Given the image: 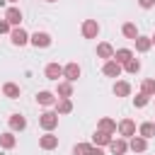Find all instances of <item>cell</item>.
<instances>
[{"instance_id": "6da1fadb", "label": "cell", "mask_w": 155, "mask_h": 155, "mask_svg": "<svg viewBox=\"0 0 155 155\" xmlns=\"http://www.w3.org/2000/svg\"><path fill=\"white\" fill-rule=\"evenodd\" d=\"M39 124H41V128L53 131V128L58 126V114H56V111H44V114L39 116Z\"/></svg>"}, {"instance_id": "7a4b0ae2", "label": "cell", "mask_w": 155, "mask_h": 155, "mask_svg": "<svg viewBox=\"0 0 155 155\" xmlns=\"http://www.w3.org/2000/svg\"><path fill=\"white\" fill-rule=\"evenodd\" d=\"M121 70H124V65H121V63H116L114 58H109V61L104 63V68H102V73H104L107 78H119V75H121Z\"/></svg>"}, {"instance_id": "3957f363", "label": "cell", "mask_w": 155, "mask_h": 155, "mask_svg": "<svg viewBox=\"0 0 155 155\" xmlns=\"http://www.w3.org/2000/svg\"><path fill=\"white\" fill-rule=\"evenodd\" d=\"M97 34H99L97 19H85V22H82V36H85V39H94Z\"/></svg>"}, {"instance_id": "277c9868", "label": "cell", "mask_w": 155, "mask_h": 155, "mask_svg": "<svg viewBox=\"0 0 155 155\" xmlns=\"http://www.w3.org/2000/svg\"><path fill=\"white\" fill-rule=\"evenodd\" d=\"M10 39H12L15 46H24V44H29V34H27L22 27H15V29L10 31Z\"/></svg>"}, {"instance_id": "5b68a950", "label": "cell", "mask_w": 155, "mask_h": 155, "mask_svg": "<svg viewBox=\"0 0 155 155\" xmlns=\"http://www.w3.org/2000/svg\"><path fill=\"white\" fill-rule=\"evenodd\" d=\"M29 41H31L36 48H46V46H51V36H48L46 31H36V34H31Z\"/></svg>"}, {"instance_id": "8992f818", "label": "cell", "mask_w": 155, "mask_h": 155, "mask_svg": "<svg viewBox=\"0 0 155 155\" xmlns=\"http://www.w3.org/2000/svg\"><path fill=\"white\" fill-rule=\"evenodd\" d=\"M119 133H121L124 138L136 136V121H133V119H124V121L119 124Z\"/></svg>"}, {"instance_id": "52a82bcc", "label": "cell", "mask_w": 155, "mask_h": 155, "mask_svg": "<svg viewBox=\"0 0 155 155\" xmlns=\"http://www.w3.org/2000/svg\"><path fill=\"white\" fill-rule=\"evenodd\" d=\"M5 19H7L12 27H19V22H22V10H19V7H7V10H5Z\"/></svg>"}, {"instance_id": "ba28073f", "label": "cell", "mask_w": 155, "mask_h": 155, "mask_svg": "<svg viewBox=\"0 0 155 155\" xmlns=\"http://www.w3.org/2000/svg\"><path fill=\"white\" fill-rule=\"evenodd\" d=\"M63 78H65L68 82H75V80L80 78V65H78V63H68V65L63 68Z\"/></svg>"}, {"instance_id": "9c48e42d", "label": "cell", "mask_w": 155, "mask_h": 155, "mask_svg": "<svg viewBox=\"0 0 155 155\" xmlns=\"http://www.w3.org/2000/svg\"><path fill=\"white\" fill-rule=\"evenodd\" d=\"M109 150H111L114 155H124V153L128 150V143H126L124 138H111V140H109Z\"/></svg>"}, {"instance_id": "30bf717a", "label": "cell", "mask_w": 155, "mask_h": 155, "mask_svg": "<svg viewBox=\"0 0 155 155\" xmlns=\"http://www.w3.org/2000/svg\"><path fill=\"white\" fill-rule=\"evenodd\" d=\"M70 111H73L70 97H58L56 99V114H70Z\"/></svg>"}, {"instance_id": "8fae6325", "label": "cell", "mask_w": 155, "mask_h": 155, "mask_svg": "<svg viewBox=\"0 0 155 155\" xmlns=\"http://www.w3.org/2000/svg\"><path fill=\"white\" fill-rule=\"evenodd\" d=\"M39 145H41L44 150H53V148L58 145V136H53V133H46V136H41V138H39Z\"/></svg>"}, {"instance_id": "7c38bea8", "label": "cell", "mask_w": 155, "mask_h": 155, "mask_svg": "<svg viewBox=\"0 0 155 155\" xmlns=\"http://www.w3.org/2000/svg\"><path fill=\"white\" fill-rule=\"evenodd\" d=\"M128 148H131L133 153H143V150L148 148V140H145L143 136H131V143H128Z\"/></svg>"}, {"instance_id": "4fadbf2b", "label": "cell", "mask_w": 155, "mask_h": 155, "mask_svg": "<svg viewBox=\"0 0 155 155\" xmlns=\"http://www.w3.org/2000/svg\"><path fill=\"white\" fill-rule=\"evenodd\" d=\"M10 128H12V131H24V128H27V119H24L22 114H12V116H10Z\"/></svg>"}, {"instance_id": "5bb4252c", "label": "cell", "mask_w": 155, "mask_h": 155, "mask_svg": "<svg viewBox=\"0 0 155 155\" xmlns=\"http://www.w3.org/2000/svg\"><path fill=\"white\" fill-rule=\"evenodd\" d=\"M133 41H136V51H138V53H145V51H148V48L153 46L150 36H140V34H138V36H136Z\"/></svg>"}, {"instance_id": "9a60e30c", "label": "cell", "mask_w": 155, "mask_h": 155, "mask_svg": "<svg viewBox=\"0 0 155 155\" xmlns=\"http://www.w3.org/2000/svg\"><path fill=\"white\" fill-rule=\"evenodd\" d=\"M46 78H48V80H58V78H63V68H61L58 63H48V65H46Z\"/></svg>"}, {"instance_id": "2e32d148", "label": "cell", "mask_w": 155, "mask_h": 155, "mask_svg": "<svg viewBox=\"0 0 155 155\" xmlns=\"http://www.w3.org/2000/svg\"><path fill=\"white\" fill-rule=\"evenodd\" d=\"M36 102H39L41 107H51V104H56V94L44 90V92H39V94H36Z\"/></svg>"}, {"instance_id": "e0dca14e", "label": "cell", "mask_w": 155, "mask_h": 155, "mask_svg": "<svg viewBox=\"0 0 155 155\" xmlns=\"http://www.w3.org/2000/svg\"><path fill=\"white\" fill-rule=\"evenodd\" d=\"M97 128L104 131V133H116V121L109 119V116H104V119H99V126Z\"/></svg>"}, {"instance_id": "ac0fdd59", "label": "cell", "mask_w": 155, "mask_h": 155, "mask_svg": "<svg viewBox=\"0 0 155 155\" xmlns=\"http://www.w3.org/2000/svg\"><path fill=\"white\" fill-rule=\"evenodd\" d=\"M109 140H111V133H104V131H94V136H92V143L94 145H109Z\"/></svg>"}, {"instance_id": "d6986e66", "label": "cell", "mask_w": 155, "mask_h": 155, "mask_svg": "<svg viewBox=\"0 0 155 155\" xmlns=\"http://www.w3.org/2000/svg\"><path fill=\"white\" fill-rule=\"evenodd\" d=\"M97 56H99V58H107V61L114 58V48H111V44H107V41L99 44V46H97Z\"/></svg>"}, {"instance_id": "ffe728a7", "label": "cell", "mask_w": 155, "mask_h": 155, "mask_svg": "<svg viewBox=\"0 0 155 155\" xmlns=\"http://www.w3.org/2000/svg\"><path fill=\"white\" fill-rule=\"evenodd\" d=\"M133 58V51H128V48H119V51H114V61L116 63H126V61H131Z\"/></svg>"}, {"instance_id": "44dd1931", "label": "cell", "mask_w": 155, "mask_h": 155, "mask_svg": "<svg viewBox=\"0 0 155 155\" xmlns=\"http://www.w3.org/2000/svg\"><path fill=\"white\" fill-rule=\"evenodd\" d=\"M138 133H140L145 140H148V138H153V136H155V124H153V121H145V124H140Z\"/></svg>"}, {"instance_id": "7402d4cb", "label": "cell", "mask_w": 155, "mask_h": 155, "mask_svg": "<svg viewBox=\"0 0 155 155\" xmlns=\"http://www.w3.org/2000/svg\"><path fill=\"white\" fill-rule=\"evenodd\" d=\"M2 94H5V97H10V99H17V97H19V87H17L15 82H5Z\"/></svg>"}, {"instance_id": "603a6c76", "label": "cell", "mask_w": 155, "mask_h": 155, "mask_svg": "<svg viewBox=\"0 0 155 155\" xmlns=\"http://www.w3.org/2000/svg\"><path fill=\"white\" fill-rule=\"evenodd\" d=\"M114 94H116V97H128V94H131V85L124 82V80L116 82V85H114Z\"/></svg>"}, {"instance_id": "cb8c5ba5", "label": "cell", "mask_w": 155, "mask_h": 155, "mask_svg": "<svg viewBox=\"0 0 155 155\" xmlns=\"http://www.w3.org/2000/svg\"><path fill=\"white\" fill-rule=\"evenodd\" d=\"M56 94H58V97H70V94H73V82H68V80H65V82H58Z\"/></svg>"}, {"instance_id": "d4e9b609", "label": "cell", "mask_w": 155, "mask_h": 155, "mask_svg": "<svg viewBox=\"0 0 155 155\" xmlns=\"http://www.w3.org/2000/svg\"><path fill=\"white\" fill-rule=\"evenodd\" d=\"M15 143H17V138H15L12 133H0V145H2L5 150H10V148H15Z\"/></svg>"}, {"instance_id": "484cf974", "label": "cell", "mask_w": 155, "mask_h": 155, "mask_svg": "<svg viewBox=\"0 0 155 155\" xmlns=\"http://www.w3.org/2000/svg\"><path fill=\"white\" fill-rule=\"evenodd\" d=\"M140 92H143V94H148V97H155V80H153V78L143 80V85H140Z\"/></svg>"}, {"instance_id": "4316f807", "label": "cell", "mask_w": 155, "mask_h": 155, "mask_svg": "<svg viewBox=\"0 0 155 155\" xmlns=\"http://www.w3.org/2000/svg\"><path fill=\"white\" fill-rule=\"evenodd\" d=\"M121 31H124V36H126V39H136V36H138V29H136V24H133V22H126V24L121 27Z\"/></svg>"}, {"instance_id": "83f0119b", "label": "cell", "mask_w": 155, "mask_h": 155, "mask_svg": "<svg viewBox=\"0 0 155 155\" xmlns=\"http://www.w3.org/2000/svg\"><path fill=\"white\" fill-rule=\"evenodd\" d=\"M124 70H126V73H131V75H136V73L140 70V63H138L136 58H131V61H126V63H124Z\"/></svg>"}, {"instance_id": "f1b7e54d", "label": "cell", "mask_w": 155, "mask_h": 155, "mask_svg": "<svg viewBox=\"0 0 155 155\" xmlns=\"http://www.w3.org/2000/svg\"><path fill=\"white\" fill-rule=\"evenodd\" d=\"M90 148H92L90 143H78V145L73 148V153H75V155H87V153H90Z\"/></svg>"}, {"instance_id": "f546056e", "label": "cell", "mask_w": 155, "mask_h": 155, "mask_svg": "<svg viewBox=\"0 0 155 155\" xmlns=\"http://www.w3.org/2000/svg\"><path fill=\"white\" fill-rule=\"evenodd\" d=\"M148 102H150V97H148V94H143V92H138V94H136V99H133V104H136V107H145Z\"/></svg>"}, {"instance_id": "4dcf8cb0", "label": "cell", "mask_w": 155, "mask_h": 155, "mask_svg": "<svg viewBox=\"0 0 155 155\" xmlns=\"http://www.w3.org/2000/svg\"><path fill=\"white\" fill-rule=\"evenodd\" d=\"M10 27H12V24H10L7 19H0V34H7V31H12Z\"/></svg>"}, {"instance_id": "1f68e13d", "label": "cell", "mask_w": 155, "mask_h": 155, "mask_svg": "<svg viewBox=\"0 0 155 155\" xmlns=\"http://www.w3.org/2000/svg\"><path fill=\"white\" fill-rule=\"evenodd\" d=\"M138 5H140L143 10H150V7L155 5V0H138Z\"/></svg>"}, {"instance_id": "d6a6232c", "label": "cell", "mask_w": 155, "mask_h": 155, "mask_svg": "<svg viewBox=\"0 0 155 155\" xmlns=\"http://www.w3.org/2000/svg\"><path fill=\"white\" fill-rule=\"evenodd\" d=\"M87 155H104V150L97 145V148H90V153H87Z\"/></svg>"}, {"instance_id": "836d02e7", "label": "cell", "mask_w": 155, "mask_h": 155, "mask_svg": "<svg viewBox=\"0 0 155 155\" xmlns=\"http://www.w3.org/2000/svg\"><path fill=\"white\" fill-rule=\"evenodd\" d=\"M150 41H153V44H155V34H153V36H150Z\"/></svg>"}, {"instance_id": "e575fe53", "label": "cell", "mask_w": 155, "mask_h": 155, "mask_svg": "<svg viewBox=\"0 0 155 155\" xmlns=\"http://www.w3.org/2000/svg\"><path fill=\"white\" fill-rule=\"evenodd\" d=\"M7 2H17V0H7Z\"/></svg>"}, {"instance_id": "d590c367", "label": "cell", "mask_w": 155, "mask_h": 155, "mask_svg": "<svg viewBox=\"0 0 155 155\" xmlns=\"http://www.w3.org/2000/svg\"><path fill=\"white\" fill-rule=\"evenodd\" d=\"M46 2H56V0H46Z\"/></svg>"}]
</instances>
